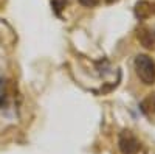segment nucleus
<instances>
[{
    "mask_svg": "<svg viewBox=\"0 0 155 154\" xmlns=\"http://www.w3.org/2000/svg\"><path fill=\"white\" fill-rule=\"evenodd\" d=\"M67 0H51V6H53V11L56 12L58 16H61V11L65 8Z\"/></svg>",
    "mask_w": 155,
    "mask_h": 154,
    "instance_id": "5",
    "label": "nucleus"
},
{
    "mask_svg": "<svg viewBox=\"0 0 155 154\" xmlns=\"http://www.w3.org/2000/svg\"><path fill=\"white\" fill-rule=\"evenodd\" d=\"M79 5L85 6V8H93V6H98L101 3V0H78Z\"/></svg>",
    "mask_w": 155,
    "mask_h": 154,
    "instance_id": "6",
    "label": "nucleus"
},
{
    "mask_svg": "<svg viewBox=\"0 0 155 154\" xmlns=\"http://www.w3.org/2000/svg\"><path fill=\"white\" fill-rule=\"evenodd\" d=\"M135 72L144 84L150 86L155 83V62L147 55H138L135 58Z\"/></svg>",
    "mask_w": 155,
    "mask_h": 154,
    "instance_id": "1",
    "label": "nucleus"
},
{
    "mask_svg": "<svg viewBox=\"0 0 155 154\" xmlns=\"http://www.w3.org/2000/svg\"><path fill=\"white\" fill-rule=\"evenodd\" d=\"M118 146L123 154H137L141 145H140V140L130 131H123L118 140Z\"/></svg>",
    "mask_w": 155,
    "mask_h": 154,
    "instance_id": "2",
    "label": "nucleus"
},
{
    "mask_svg": "<svg viewBox=\"0 0 155 154\" xmlns=\"http://www.w3.org/2000/svg\"><path fill=\"white\" fill-rule=\"evenodd\" d=\"M138 39L146 48L155 50V31H150V30H146V28L140 30L138 31Z\"/></svg>",
    "mask_w": 155,
    "mask_h": 154,
    "instance_id": "3",
    "label": "nucleus"
},
{
    "mask_svg": "<svg viewBox=\"0 0 155 154\" xmlns=\"http://www.w3.org/2000/svg\"><path fill=\"white\" fill-rule=\"evenodd\" d=\"M144 5H146V2H140L137 5L135 12H137V17L138 19H144V17L150 16L152 12H153V5H149V8H144Z\"/></svg>",
    "mask_w": 155,
    "mask_h": 154,
    "instance_id": "4",
    "label": "nucleus"
},
{
    "mask_svg": "<svg viewBox=\"0 0 155 154\" xmlns=\"http://www.w3.org/2000/svg\"><path fill=\"white\" fill-rule=\"evenodd\" d=\"M106 2H107V3H115L116 0H106Z\"/></svg>",
    "mask_w": 155,
    "mask_h": 154,
    "instance_id": "8",
    "label": "nucleus"
},
{
    "mask_svg": "<svg viewBox=\"0 0 155 154\" xmlns=\"http://www.w3.org/2000/svg\"><path fill=\"white\" fill-rule=\"evenodd\" d=\"M3 87H5V80H3V76L0 75V94L3 92Z\"/></svg>",
    "mask_w": 155,
    "mask_h": 154,
    "instance_id": "7",
    "label": "nucleus"
}]
</instances>
